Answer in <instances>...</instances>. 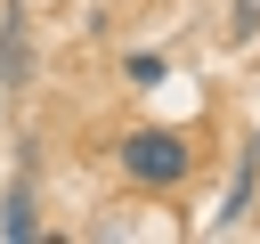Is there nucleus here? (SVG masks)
I'll use <instances>...</instances> for the list:
<instances>
[{"label":"nucleus","instance_id":"3","mask_svg":"<svg viewBox=\"0 0 260 244\" xmlns=\"http://www.w3.org/2000/svg\"><path fill=\"white\" fill-rule=\"evenodd\" d=\"M252 179H260V138L236 155V187H228V203H219V228H236V220L252 211Z\"/></svg>","mask_w":260,"mask_h":244},{"label":"nucleus","instance_id":"5","mask_svg":"<svg viewBox=\"0 0 260 244\" xmlns=\"http://www.w3.org/2000/svg\"><path fill=\"white\" fill-rule=\"evenodd\" d=\"M122 73H130V89H154V81H162V57H154V49H138Z\"/></svg>","mask_w":260,"mask_h":244},{"label":"nucleus","instance_id":"1","mask_svg":"<svg viewBox=\"0 0 260 244\" xmlns=\"http://www.w3.org/2000/svg\"><path fill=\"white\" fill-rule=\"evenodd\" d=\"M114 163H122L130 187H179V179L195 171V146H187L179 130H130V138L114 146Z\"/></svg>","mask_w":260,"mask_h":244},{"label":"nucleus","instance_id":"2","mask_svg":"<svg viewBox=\"0 0 260 244\" xmlns=\"http://www.w3.org/2000/svg\"><path fill=\"white\" fill-rule=\"evenodd\" d=\"M0 81H8V89L32 81V33H24V8H0Z\"/></svg>","mask_w":260,"mask_h":244},{"label":"nucleus","instance_id":"4","mask_svg":"<svg viewBox=\"0 0 260 244\" xmlns=\"http://www.w3.org/2000/svg\"><path fill=\"white\" fill-rule=\"evenodd\" d=\"M0 236H8V244H24V236H32V179H16V187H8V203H0Z\"/></svg>","mask_w":260,"mask_h":244},{"label":"nucleus","instance_id":"6","mask_svg":"<svg viewBox=\"0 0 260 244\" xmlns=\"http://www.w3.org/2000/svg\"><path fill=\"white\" fill-rule=\"evenodd\" d=\"M228 33H236V41H252V33H260V0H236V16H228Z\"/></svg>","mask_w":260,"mask_h":244}]
</instances>
